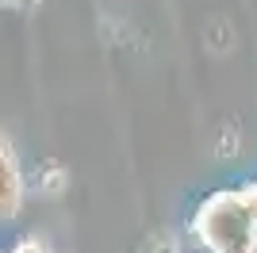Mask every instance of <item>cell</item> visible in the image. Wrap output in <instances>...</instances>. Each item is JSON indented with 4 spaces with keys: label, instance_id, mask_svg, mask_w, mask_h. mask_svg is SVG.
<instances>
[{
    "label": "cell",
    "instance_id": "obj_2",
    "mask_svg": "<svg viewBox=\"0 0 257 253\" xmlns=\"http://www.w3.org/2000/svg\"><path fill=\"white\" fill-rule=\"evenodd\" d=\"M16 4H20V8H23V4H31V0H16Z\"/></svg>",
    "mask_w": 257,
    "mask_h": 253
},
{
    "label": "cell",
    "instance_id": "obj_1",
    "mask_svg": "<svg viewBox=\"0 0 257 253\" xmlns=\"http://www.w3.org/2000/svg\"><path fill=\"white\" fill-rule=\"evenodd\" d=\"M238 196H242V203L249 207V215L257 219V188H246V192H238Z\"/></svg>",
    "mask_w": 257,
    "mask_h": 253
}]
</instances>
